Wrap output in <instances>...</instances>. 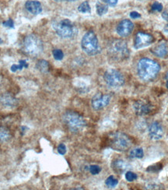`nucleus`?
<instances>
[{
    "mask_svg": "<svg viewBox=\"0 0 168 190\" xmlns=\"http://www.w3.org/2000/svg\"><path fill=\"white\" fill-rule=\"evenodd\" d=\"M164 135V128L158 122H153L149 127V136L153 140H159Z\"/></svg>",
    "mask_w": 168,
    "mask_h": 190,
    "instance_id": "obj_12",
    "label": "nucleus"
},
{
    "mask_svg": "<svg viewBox=\"0 0 168 190\" xmlns=\"http://www.w3.org/2000/svg\"><path fill=\"white\" fill-rule=\"evenodd\" d=\"M125 179L128 182H133L137 179V175L132 172H127L125 173Z\"/></svg>",
    "mask_w": 168,
    "mask_h": 190,
    "instance_id": "obj_26",
    "label": "nucleus"
},
{
    "mask_svg": "<svg viewBox=\"0 0 168 190\" xmlns=\"http://www.w3.org/2000/svg\"><path fill=\"white\" fill-rule=\"evenodd\" d=\"M135 112L139 115H144L149 114L151 111L152 106L144 100H137L133 105Z\"/></svg>",
    "mask_w": 168,
    "mask_h": 190,
    "instance_id": "obj_13",
    "label": "nucleus"
},
{
    "mask_svg": "<svg viewBox=\"0 0 168 190\" xmlns=\"http://www.w3.org/2000/svg\"><path fill=\"white\" fill-rule=\"evenodd\" d=\"M161 70L159 64L154 60L143 58L139 61L137 65V73L139 77L145 82H149L157 76Z\"/></svg>",
    "mask_w": 168,
    "mask_h": 190,
    "instance_id": "obj_1",
    "label": "nucleus"
},
{
    "mask_svg": "<svg viewBox=\"0 0 168 190\" xmlns=\"http://www.w3.org/2000/svg\"><path fill=\"white\" fill-rule=\"evenodd\" d=\"M63 121L69 129L73 133H78L86 126L84 118L75 111H67L63 115Z\"/></svg>",
    "mask_w": 168,
    "mask_h": 190,
    "instance_id": "obj_4",
    "label": "nucleus"
},
{
    "mask_svg": "<svg viewBox=\"0 0 168 190\" xmlns=\"http://www.w3.org/2000/svg\"><path fill=\"white\" fill-rule=\"evenodd\" d=\"M144 156V152L142 148H136L130 152V157L132 158H142Z\"/></svg>",
    "mask_w": 168,
    "mask_h": 190,
    "instance_id": "obj_23",
    "label": "nucleus"
},
{
    "mask_svg": "<svg viewBox=\"0 0 168 190\" xmlns=\"http://www.w3.org/2000/svg\"><path fill=\"white\" fill-rule=\"evenodd\" d=\"M81 48L89 56H95L100 53V47L95 33L92 31L86 32L81 41Z\"/></svg>",
    "mask_w": 168,
    "mask_h": 190,
    "instance_id": "obj_3",
    "label": "nucleus"
},
{
    "mask_svg": "<svg viewBox=\"0 0 168 190\" xmlns=\"http://www.w3.org/2000/svg\"><path fill=\"white\" fill-rule=\"evenodd\" d=\"M112 168L117 173H122L126 171L128 168V163L122 159H117L112 163Z\"/></svg>",
    "mask_w": 168,
    "mask_h": 190,
    "instance_id": "obj_16",
    "label": "nucleus"
},
{
    "mask_svg": "<svg viewBox=\"0 0 168 190\" xmlns=\"http://www.w3.org/2000/svg\"><path fill=\"white\" fill-rule=\"evenodd\" d=\"M105 83L109 87L118 88L125 84V78L122 73L115 69H109L107 70L103 75Z\"/></svg>",
    "mask_w": 168,
    "mask_h": 190,
    "instance_id": "obj_8",
    "label": "nucleus"
},
{
    "mask_svg": "<svg viewBox=\"0 0 168 190\" xmlns=\"http://www.w3.org/2000/svg\"><path fill=\"white\" fill-rule=\"evenodd\" d=\"M161 168H162V165L158 164H154V165L150 167L148 169H147V171H148V172H158V171L161 170Z\"/></svg>",
    "mask_w": 168,
    "mask_h": 190,
    "instance_id": "obj_29",
    "label": "nucleus"
},
{
    "mask_svg": "<svg viewBox=\"0 0 168 190\" xmlns=\"http://www.w3.org/2000/svg\"><path fill=\"white\" fill-rule=\"evenodd\" d=\"M111 101V96L103 95L101 93L97 94L91 100V105L96 111H99L108 106Z\"/></svg>",
    "mask_w": 168,
    "mask_h": 190,
    "instance_id": "obj_10",
    "label": "nucleus"
},
{
    "mask_svg": "<svg viewBox=\"0 0 168 190\" xmlns=\"http://www.w3.org/2000/svg\"><path fill=\"white\" fill-rule=\"evenodd\" d=\"M22 50L31 56H37L43 51V42L34 34L26 36L22 44Z\"/></svg>",
    "mask_w": 168,
    "mask_h": 190,
    "instance_id": "obj_2",
    "label": "nucleus"
},
{
    "mask_svg": "<svg viewBox=\"0 0 168 190\" xmlns=\"http://www.w3.org/2000/svg\"><path fill=\"white\" fill-rule=\"evenodd\" d=\"M100 171H101V168L98 165H91L89 167V172L94 175H96L100 173Z\"/></svg>",
    "mask_w": 168,
    "mask_h": 190,
    "instance_id": "obj_27",
    "label": "nucleus"
},
{
    "mask_svg": "<svg viewBox=\"0 0 168 190\" xmlns=\"http://www.w3.org/2000/svg\"><path fill=\"white\" fill-rule=\"evenodd\" d=\"M0 100H1L2 104L6 107H16L17 104H18L17 99L15 98L12 95H9V94L3 95L2 96Z\"/></svg>",
    "mask_w": 168,
    "mask_h": 190,
    "instance_id": "obj_17",
    "label": "nucleus"
},
{
    "mask_svg": "<svg viewBox=\"0 0 168 190\" xmlns=\"http://www.w3.org/2000/svg\"><path fill=\"white\" fill-rule=\"evenodd\" d=\"M162 17L168 22V9H166L165 10H164V12H162Z\"/></svg>",
    "mask_w": 168,
    "mask_h": 190,
    "instance_id": "obj_34",
    "label": "nucleus"
},
{
    "mask_svg": "<svg viewBox=\"0 0 168 190\" xmlns=\"http://www.w3.org/2000/svg\"><path fill=\"white\" fill-rule=\"evenodd\" d=\"M152 52L160 58H164L168 56V45L166 42H160L152 48Z\"/></svg>",
    "mask_w": 168,
    "mask_h": 190,
    "instance_id": "obj_15",
    "label": "nucleus"
},
{
    "mask_svg": "<svg viewBox=\"0 0 168 190\" xmlns=\"http://www.w3.org/2000/svg\"><path fill=\"white\" fill-rule=\"evenodd\" d=\"M52 27L56 34L62 38H71L77 33V29L75 25L68 19L55 22Z\"/></svg>",
    "mask_w": 168,
    "mask_h": 190,
    "instance_id": "obj_5",
    "label": "nucleus"
},
{
    "mask_svg": "<svg viewBox=\"0 0 168 190\" xmlns=\"http://www.w3.org/2000/svg\"><path fill=\"white\" fill-rule=\"evenodd\" d=\"M78 10L82 13H89L91 12V8L89 2L87 1H85L81 3L78 7Z\"/></svg>",
    "mask_w": 168,
    "mask_h": 190,
    "instance_id": "obj_22",
    "label": "nucleus"
},
{
    "mask_svg": "<svg viewBox=\"0 0 168 190\" xmlns=\"http://www.w3.org/2000/svg\"><path fill=\"white\" fill-rule=\"evenodd\" d=\"M154 39L151 34L144 32H139L135 37L134 47L136 49H140L151 45Z\"/></svg>",
    "mask_w": 168,
    "mask_h": 190,
    "instance_id": "obj_9",
    "label": "nucleus"
},
{
    "mask_svg": "<svg viewBox=\"0 0 168 190\" xmlns=\"http://www.w3.org/2000/svg\"><path fill=\"white\" fill-rule=\"evenodd\" d=\"M96 9H97V13L99 16H103L107 13L108 11V6L107 4H103L101 2H97L96 5Z\"/></svg>",
    "mask_w": 168,
    "mask_h": 190,
    "instance_id": "obj_21",
    "label": "nucleus"
},
{
    "mask_svg": "<svg viewBox=\"0 0 168 190\" xmlns=\"http://www.w3.org/2000/svg\"><path fill=\"white\" fill-rule=\"evenodd\" d=\"M28 64L26 62V60H20L19 61V64H13L12 66L10 67V70L13 73L18 71V70H22L23 68H27Z\"/></svg>",
    "mask_w": 168,
    "mask_h": 190,
    "instance_id": "obj_20",
    "label": "nucleus"
},
{
    "mask_svg": "<svg viewBox=\"0 0 168 190\" xmlns=\"http://www.w3.org/2000/svg\"><path fill=\"white\" fill-rule=\"evenodd\" d=\"M166 87H167V88L168 89V80L167 81V83H166Z\"/></svg>",
    "mask_w": 168,
    "mask_h": 190,
    "instance_id": "obj_36",
    "label": "nucleus"
},
{
    "mask_svg": "<svg viewBox=\"0 0 168 190\" xmlns=\"http://www.w3.org/2000/svg\"><path fill=\"white\" fill-rule=\"evenodd\" d=\"M151 7L152 9H153V11H155V12H161V11L163 10V5L161 4V3L157 2L153 3Z\"/></svg>",
    "mask_w": 168,
    "mask_h": 190,
    "instance_id": "obj_28",
    "label": "nucleus"
},
{
    "mask_svg": "<svg viewBox=\"0 0 168 190\" xmlns=\"http://www.w3.org/2000/svg\"><path fill=\"white\" fill-rule=\"evenodd\" d=\"M105 184L108 188H114L118 184V181L117 178H114L113 175L108 177L105 181Z\"/></svg>",
    "mask_w": 168,
    "mask_h": 190,
    "instance_id": "obj_24",
    "label": "nucleus"
},
{
    "mask_svg": "<svg viewBox=\"0 0 168 190\" xmlns=\"http://www.w3.org/2000/svg\"><path fill=\"white\" fill-rule=\"evenodd\" d=\"M2 25L4 27H6L14 28V22H13V20H12L11 18L8 19L7 20H6V21L3 22Z\"/></svg>",
    "mask_w": 168,
    "mask_h": 190,
    "instance_id": "obj_30",
    "label": "nucleus"
},
{
    "mask_svg": "<svg viewBox=\"0 0 168 190\" xmlns=\"http://www.w3.org/2000/svg\"><path fill=\"white\" fill-rule=\"evenodd\" d=\"M101 1L110 6H114L118 3V0H101Z\"/></svg>",
    "mask_w": 168,
    "mask_h": 190,
    "instance_id": "obj_32",
    "label": "nucleus"
},
{
    "mask_svg": "<svg viewBox=\"0 0 168 190\" xmlns=\"http://www.w3.org/2000/svg\"><path fill=\"white\" fill-rule=\"evenodd\" d=\"M131 139L122 133H114L109 136V145L113 150L125 151L132 147Z\"/></svg>",
    "mask_w": 168,
    "mask_h": 190,
    "instance_id": "obj_6",
    "label": "nucleus"
},
{
    "mask_svg": "<svg viewBox=\"0 0 168 190\" xmlns=\"http://www.w3.org/2000/svg\"><path fill=\"white\" fill-rule=\"evenodd\" d=\"M11 137L10 132L6 127H0V142L4 143L9 140Z\"/></svg>",
    "mask_w": 168,
    "mask_h": 190,
    "instance_id": "obj_18",
    "label": "nucleus"
},
{
    "mask_svg": "<svg viewBox=\"0 0 168 190\" xmlns=\"http://www.w3.org/2000/svg\"><path fill=\"white\" fill-rule=\"evenodd\" d=\"M108 52L110 56L118 61L123 60L129 56L128 45L123 40H114L110 44Z\"/></svg>",
    "mask_w": 168,
    "mask_h": 190,
    "instance_id": "obj_7",
    "label": "nucleus"
},
{
    "mask_svg": "<svg viewBox=\"0 0 168 190\" xmlns=\"http://www.w3.org/2000/svg\"><path fill=\"white\" fill-rule=\"evenodd\" d=\"M36 68L41 73H48L49 70V63L46 60H40L37 62Z\"/></svg>",
    "mask_w": 168,
    "mask_h": 190,
    "instance_id": "obj_19",
    "label": "nucleus"
},
{
    "mask_svg": "<svg viewBox=\"0 0 168 190\" xmlns=\"http://www.w3.org/2000/svg\"><path fill=\"white\" fill-rule=\"evenodd\" d=\"M58 152L60 153L61 155H64L66 153V147L64 144H60L58 147Z\"/></svg>",
    "mask_w": 168,
    "mask_h": 190,
    "instance_id": "obj_31",
    "label": "nucleus"
},
{
    "mask_svg": "<svg viewBox=\"0 0 168 190\" xmlns=\"http://www.w3.org/2000/svg\"><path fill=\"white\" fill-rule=\"evenodd\" d=\"M25 8L33 15H38L42 12V6L40 2L35 0H29L25 3Z\"/></svg>",
    "mask_w": 168,
    "mask_h": 190,
    "instance_id": "obj_14",
    "label": "nucleus"
},
{
    "mask_svg": "<svg viewBox=\"0 0 168 190\" xmlns=\"http://www.w3.org/2000/svg\"><path fill=\"white\" fill-rule=\"evenodd\" d=\"M56 2H63V1H67V2H73L76 1V0H55Z\"/></svg>",
    "mask_w": 168,
    "mask_h": 190,
    "instance_id": "obj_35",
    "label": "nucleus"
},
{
    "mask_svg": "<svg viewBox=\"0 0 168 190\" xmlns=\"http://www.w3.org/2000/svg\"><path fill=\"white\" fill-rule=\"evenodd\" d=\"M130 17L132 19H137L141 17V15L139 12H136V11H132V12H131V13H130Z\"/></svg>",
    "mask_w": 168,
    "mask_h": 190,
    "instance_id": "obj_33",
    "label": "nucleus"
},
{
    "mask_svg": "<svg viewBox=\"0 0 168 190\" xmlns=\"http://www.w3.org/2000/svg\"><path fill=\"white\" fill-rule=\"evenodd\" d=\"M166 77H167V79H168V73H167V76H166Z\"/></svg>",
    "mask_w": 168,
    "mask_h": 190,
    "instance_id": "obj_37",
    "label": "nucleus"
},
{
    "mask_svg": "<svg viewBox=\"0 0 168 190\" xmlns=\"http://www.w3.org/2000/svg\"><path fill=\"white\" fill-rule=\"evenodd\" d=\"M52 55H53V57H54V59L57 61L62 60L64 58L63 51H62L61 49H58V48L53 50Z\"/></svg>",
    "mask_w": 168,
    "mask_h": 190,
    "instance_id": "obj_25",
    "label": "nucleus"
},
{
    "mask_svg": "<svg viewBox=\"0 0 168 190\" xmlns=\"http://www.w3.org/2000/svg\"><path fill=\"white\" fill-rule=\"evenodd\" d=\"M134 25L133 23L129 20H122L120 23L118 24L116 31H117L118 34L121 37H127L133 31Z\"/></svg>",
    "mask_w": 168,
    "mask_h": 190,
    "instance_id": "obj_11",
    "label": "nucleus"
}]
</instances>
